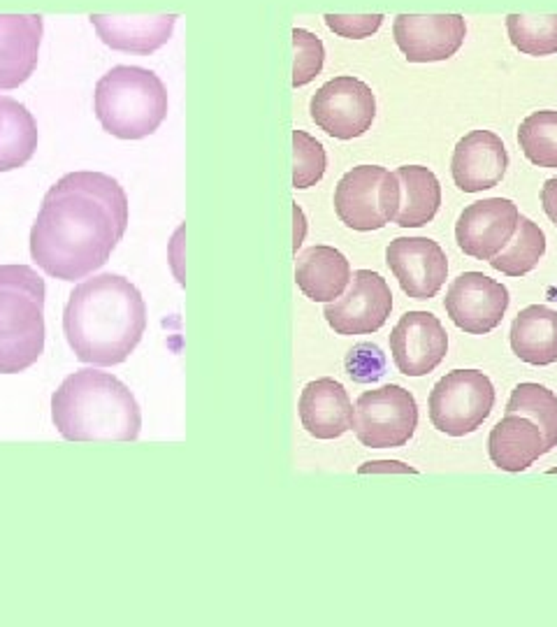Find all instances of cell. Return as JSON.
Masks as SVG:
<instances>
[{"instance_id": "6da1fadb", "label": "cell", "mask_w": 557, "mask_h": 627, "mask_svg": "<svg viewBox=\"0 0 557 627\" xmlns=\"http://www.w3.org/2000/svg\"><path fill=\"white\" fill-rule=\"evenodd\" d=\"M128 221V195L111 174L68 172L42 197L30 228V258L54 279H86L109 260Z\"/></svg>"}, {"instance_id": "7a4b0ae2", "label": "cell", "mask_w": 557, "mask_h": 627, "mask_svg": "<svg viewBox=\"0 0 557 627\" xmlns=\"http://www.w3.org/2000/svg\"><path fill=\"white\" fill-rule=\"evenodd\" d=\"M145 330V298L121 274L102 272L79 281L63 312V332L75 358L93 367L128 360Z\"/></svg>"}, {"instance_id": "3957f363", "label": "cell", "mask_w": 557, "mask_h": 627, "mask_svg": "<svg viewBox=\"0 0 557 627\" xmlns=\"http://www.w3.org/2000/svg\"><path fill=\"white\" fill-rule=\"evenodd\" d=\"M51 420L68 442H135L142 430L140 404L109 372L77 370L51 395Z\"/></svg>"}, {"instance_id": "277c9868", "label": "cell", "mask_w": 557, "mask_h": 627, "mask_svg": "<svg viewBox=\"0 0 557 627\" xmlns=\"http://www.w3.org/2000/svg\"><path fill=\"white\" fill-rule=\"evenodd\" d=\"M167 89L154 70L114 66L98 79L93 109L102 130L118 140L154 135L167 116Z\"/></svg>"}, {"instance_id": "5b68a950", "label": "cell", "mask_w": 557, "mask_h": 627, "mask_svg": "<svg viewBox=\"0 0 557 627\" xmlns=\"http://www.w3.org/2000/svg\"><path fill=\"white\" fill-rule=\"evenodd\" d=\"M44 279L30 265H0V375H19L44 353Z\"/></svg>"}, {"instance_id": "8992f818", "label": "cell", "mask_w": 557, "mask_h": 627, "mask_svg": "<svg viewBox=\"0 0 557 627\" xmlns=\"http://www.w3.org/2000/svg\"><path fill=\"white\" fill-rule=\"evenodd\" d=\"M400 205V181L381 165H357L334 188V212L348 228L367 233L381 230L395 219Z\"/></svg>"}, {"instance_id": "52a82bcc", "label": "cell", "mask_w": 557, "mask_h": 627, "mask_svg": "<svg viewBox=\"0 0 557 627\" xmlns=\"http://www.w3.org/2000/svg\"><path fill=\"white\" fill-rule=\"evenodd\" d=\"M495 407L492 381L479 370H453L429 393V420L451 437L479 430Z\"/></svg>"}, {"instance_id": "ba28073f", "label": "cell", "mask_w": 557, "mask_h": 627, "mask_svg": "<svg viewBox=\"0 0 557 627\" xmlns=\"http://www.w3.org/2000/svg\"><path fill=\"white\" fill-rule=\"evenodd\" d=\"M416 425V398L397 384L365 391L353 407L351 430L367 449H400L413 437Z\"/></svg>"}, {"instance_id": "9c48e42d", "label": "cell", "mask_w": 557, "mask_h": 627, "mask_svg": "<svg viewBox=\"0 0 557 627\" xmlns=\"http://www.w3.org/2000/svg\"><path fill=\"white\" fill-rule=\"evenodd\" d=\"M312 121L337 140H353L365 135L377 116V98L362 79L351 75L334 77L312 95Z\"/></svg>"}, {"instance_id": "30bf717a", "label": "cell", "mask_w": 557, "mask_h": 627, "mask_svg": "<svg viewBox=\"0 0 557 627\" xmlns=\"http://www.w3.org/2000/svg\"><path fill=\"white\" fill-rule=\"evenodd\" d=\"M393 309V293L388 281L372 269L351 274L348 291L325 305V321L337 335H369L384 328Z\"/></svg>"}, {"instance_id": "8fae6325", "label": "cell", "mask_w": 557, "mask_h": 627, "mask_svg": "<svg viewBox=\"0 0 557 627\" xmlns=\"http://www.w3.org/2000/svg\"><path fill=\"white\" fill-rule=\"evenodd\" d=\"M508 300L506 286L483 272H465L448 286L443 307L448 319L467 335H488L504 319Z\"/></svg>"}, {"instance_id": "7c38bea8", "label": "cell", "mask_w": 557, "mask_h": 627, "mask_svg": "<svg viewBox=\"0 0 557 627\" xmlns=\"http://www.w3.org/2000/svg\"><path fill=\"white\" fill-rule=\"evenodd\" d=\"M393 35L409 63H436L455 56L467 23L460 14H397Z\"/></svg>"}, {"instance_id": "4fadbf2b", "label": "cell", "mask_w": 557, "mask_h": 627, "mask_svg": "<svg viewBox=\"0 0 557 627\" xmlns=\"http://www.w3.org/2000/svg\"><path fill=\"white\" fill-rule=\"evenodd\" d=\"M518 217V205L508 197H485L467 205L455 224L458 247L476 260H490L513 237Z\"/></svg>"}, {"instance_id": "5bb4252c", "label": "cell", "mask_w": 557, "mask_h": 627, "mask_svg": "<svg viewBox=\"0 0 557 627\" xmlns=\"http://www.w3.org/2000/svg\"><path fill=\"white\" fill-rule=\"evenodd\" d=\"M386 263L402 291L413 300L434 298L448 274L443 249L429 237H397L388 244Z\"/></svg>"}, {"instance_id": "9a60e30c", "label": "cell", "mask_w": 557, "mask_h": 627, "mask_svg": "<svg viewBox=\"0 0 557 627\" xmlns=\"http://www.w3.org/2000/svg\"><path fill=\"white\" fill-rule=\"evenodd\" d=\"M390 353L407 377H425L448 353V335L429 312H407L390 332Z\"/></svg>"}, {"instance_id": "2e32d148", "label": "cell", "mask_w": 557, "mask_h": 627, "mask_svg": "<svg viewBox=\"0 0 557 627\" xmlns=\"http://www.w3.org/2000/svg\"><path fill=\"white\" fill-rule=\"evenodd\" d=\"M42 14H0V91L26 84L39 61Z\"/></svg>"}, {"instance_id": "e0dca14e", "label": "cell", "mask_w": 557, "mask_h": 627, "mask_svg": "<svg viewBox=\"0 0 557 627\" xmlns=\"http://www.w3.org/2000/svg\"><path fill=\"white\" fill-rule=\"evenodd\" d=\"M508 168V154L499 135L472 130L455 145L451 161L453 181L465 193H481L497 186Z\"/></svg>"}, {"instance_id": "ac0fdd59", "label": "cell", "mask_w": 557, "mask_h": 627, "mask_svg": "<svg viewBox=\"0 0 557 627\" xmlns=\"http://www.w3.org/2000/svg\"><path fill=\"white\" fill-rule=\"evenodd\" d=\"M91 26L109 49L149 56L170 42L177 14H91Z\"/></svg>"}, {"instance_id": "d6986e66", "label": "cell", "mask_w": 557, "mask_h": 627, "mask_svg": "<svg viewBox=\"0 0 557 627\" xmlns=\"http://www.w3.org/2000/svg\"><path fill=\"white\" fill-rule=\"evenodd\" d=\"M302 427L316 439H337L353 427V404L346 388L330 377L309 381L300 395Z\"/></svg>"}, {"instance_id": "ffe728a7", "label": "cell", "mask_w": 557, "mask_h": 627, "mask_svg": "<svg viewBox=\"0 0 557 627\" xmlns=\"http://www.w3.org/2000/svg\"><path fill=\"white\" fill-rule=\"evenodd\" d=\"M490 460L504 472H522L548 453L546 439L534 420L520 414H506L492 427L488 439Z\"/></svg>"}, {"instance_id": "44dd1931", "label": "cell", "mask_w": 557, "mask_h": 627, "mask_svg": "<svg viewBox=\"0 0 557 627\" xmlns=\"http://www.w3.org/2000/svg\"><path fill=\"white\" fill-rule=\"evenodd\" d=\"M295 281L312 303H332L351 281V265L341 251L316 244L298 256Z\"/></svg>"}, {"instance_id": "7402d4cb", "label": "cell", "mask_w": 557, "mask_h": 627, "mask_svg": "<svg viewBox=\"0 0 557 627\" xmlns=\"http://www.w3.org/2000/svg\"><path fill=\"white\" fill-rule=\"evenodd\" d=\"M511 348L527 365L557 360V312L546 305H530L513 319Z\"/></svg>"}, {"instance_id": "603a6c76", "label": "cell", "mask_w": 557, "mask_h": 627, "mask_svg": "<svg viewBox=\"0 0 557 627\" xmlns=\"http://www.w3.org/2000/svg\"><path fill=\"white\" fill-rule=\"evenodd\" d=\"M395 174L400 181V205L393 221L400 228L427 226L441 205L439 179L425 165H402Z\"/></svg>"}, {"instance_id": "cb8c5ba5", "label": "cell", "mask_w": 557, "mask_h": 627, "mask_svg": "<svg viewBox=\"0 0 557 627\" xmlns=\"http://www.w3.org/2000/svg\"><path fill=\"white\" fill-rule=\"evenodd\" d=\"M39 130L23 102L0 93V172L23 168L37 152Z\"/></svg>"}, {"instance_id": "d4e9b609", "label": "cell", "mask_w": 557, "mask_h": 627, "mask_svg": "<svg viewBox=\"0 0 557 627\" xmlns=\"http://www.w3.org/2000/svg\"><path fill=\"white\" fill-rule=\"evenodd\" d=\"M546 253V235L534 221L527 217H518V226L511 240L506 242V247L501 249L497 256H492L488 263L497 269V272L506 276H522L532 272L541 256Z\"/></svg>"}, {"instance_id": "484cf974", "label": "cell", "mask_w": 557, "mask_h": 627, "mask_svg": "<svg viewBox=\"0 0 557 627\" xmlns=\"http://www.w3.org/2000/svg\"><path fill=\"white\" fill-rule=\"evenodd\" d=\"M506 414H520L534 420L546 439V449L557 446V395L541 384H520L513 388Z\"/></svg>"}, {"instance_id": "4316f807", "label": "cell", "mask_w": 557, "mask_h": 627, "mask_svg": "<svg viewBox=\"0 0 557 627\" xmlns=\"http://www.w3.org/2000/svg\"><path fill=\"white\" fill-rule=\"evenodd\" d=\"M506 30L520 54L551 56L557 51V14H508Z\"/></svg>"}, {"instance_id": "83f0119b", "label": "cell", "mask_w": 557, "mask_h": 627, "mask_svg": "<svg viewBox=\"0 0 557 627\" xmlns=\"http://www.w3.org/2000/svg\"><path fill=\"white\" fill-rule=\"evenodd\" d=\"M518 145L525 158L539 168H557V112H532L518 128Z\"/></svg>"}, {"instance_id": "f1b7e54d", "label": "cell", "mask_w": 557, "mask_h": 627, "mask_svg": "<svg viewBox=\"0 0 557 627\" xmlns=\"http://www.w3.org/2000/svg\"><path fill=\"white\" fill-rule=\"evenodd\" d=\"M328 156L323 145L305 130H293V186L312 188L323 179Z\"/></svg>"}, {"instance_id": "f546056e", "label": "cell", "mask_w": 557, "mask_h": 627, "mask_svg": "<svg viewBox=\"0 0 557 627\" xmlns=\"http://www.w3.org/2000/svg\"><path fill=\"white\" fill-rule=\"evenodd\" d=\"M293 47H295V66H293V86H307L312 79L321 75L325 63V47L321 37L305 28L293 30Z\"/></svg>"}, {"instance_id": "4dcf8cb0", "label": "cell", "mask_w": 557, "mask_h": 627, "mask_svg": "<svg viewBox=\"0 0 557 627\" xmlns=\"http://www.w3.org/2000/svg\"><path fill=\"white\" fill-rule=\"evenodd\" d=\"M346 372L355 381H377L384 377L386 358L377 344H357L346 355Z\"/></svg>"}, {"instance_id": "1f68e13d", "label": "cell", "mask_w": 557, "mask_h": 627, "mask_svg": "<svg viewBox=\"0 0 557 627\" xmlns=\"http://www.w3.org/2000/svg\"><path fill=\"white\" fill-rule=\"evenodd\" d=\"M323 19L332 33L348 39H362L381 28L384 14H325Z\"/></svg>"}, {"instance_id": "d6a6232c", "label": "cell", "mask_w": 557, "mask_h": 627, "mask_svg": "<svg viewBox=\"0 0 557 627\" xmlns=\"http://www.w3.org/2000/svg\"><path fill=\"white\" fill-rule=\"evenodd\" d=\"M541 205H544L548 219L557 226V179H548L541 188Z\"/></svg>"}, {"instance_id": "836d02e7", "label": "cell", "mask_w": 557, "mask_h": 627, "mask_svg": "<svg viewBox=\"0 0 557 627\" xmlns=\"http://www.w3.org/2000/svg\"><path fill=\"white\" fill-rule=\"evenodd\" d=\"M367 472H409V474H416V470H413V467L397 463V460H379V463H365L360 467V474H367Z\"/></svg>"}]
</instances>
